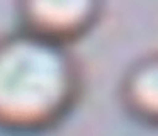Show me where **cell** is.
<instances>
[{
  "instance_id": "obj_1",
  "label": "cell",
  "mask_w": 158,
  "mask_h": 136,
  "mask_svg": "<svg viewBox=\"0 0 158 136\" xmlns=\"http://www.w3.org/2000/svg\"><path fill=\"white\" fill-rule=\"evenodd\" d=\"M83 94V68L70 46L17 27L0 34V131L36 134L60 126Z\"/></svg>"
},
{
  "instance_id": "obj_2",
  "label": "cell",
  "mask_w": 158,
  "mask_h": 136,
  "mask_svg": "<svg viewBox=\"0 0 158 136\" xmlns=\"http://www.w3.org/2000/svg\"><path fill=\"white\" fill-rule=\"evenodd\" d=\"M104 7L106 0H14L17 27L70 48L95 29Z\"/></svg>"
},
{
  "instance_id": "obj_3",
  "label": "cell",
  "mask_w": 158,
  "mask_h": 136,
  "mask_svg": "<svg viewBox=\"0 0 158 136\" xmlns=\"http://www.w3.org/2000/svg\"><path fill=\"white\" fill-rule=\"evenodd\" d=\"M117 100L129 119L158 129V49L138 56L124 70Z\"/></svg>"
}]
</instances>
